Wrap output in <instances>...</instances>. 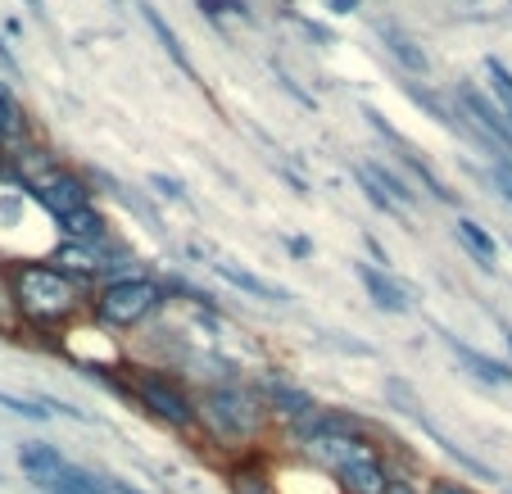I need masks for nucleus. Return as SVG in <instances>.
<instances>
[{"label":"nucleus","instance_id":"obj_1","mask_svg":"<svg viewBox=\"0 0 512 494\" xmlns=\"http://www.w3.org/2000/svg\"><path fill=\"white\" fill-rule=\"evenodd\" d=\"M87 286L78 277L59 272L55 263H19L10 268V309L28 327L55 331L87 309Z\"/></svg>","mask_w":512,"mask_h":494},{"label":"nucleus","instance_id":"obj_2","mask_svg":"<svg viewBox=\"0 0 512 494\" xmlns=\"http://www.w3.org/2000/svg\"><path fill=\"white\" fill-rule=\"evenodd\" d=\"M263 422L268 413H263L259 395L241 381H223V386L195 395V431H204L213 445H250L259 440Z\"/></svg>","mask_w":512,"mask_h":494},{"label":"nucleus","instance_id":"obj_3","mask_svg":"<svg viewBox=\"0 0 512 494\" xmlns=\"http://www.w3.org/2000/svg\"><path fill=\"white\" fill-rule=\"evenodd\" d=\"M168 300V286L155 277H109L100 286V295L91 300V318L105 331H132L141 322H150Z\"/></svg>","mask_w":512,"mask_h":494},{"label":"nucleus","instance_id":"obj_4","mask_svg":"<svg viewBox=\"0 0 512 494\" xmlns=\"http://www.w3.org/2000/svg\"><path fill=\"white\" fill-rule=\"evenodd\" d=\"M127 399L173 431H195V395L168 372L127 368Z\"/></svg>","mask_w":512,"mask_h":494},{"label":"nucleus","instance_id":"obj_5","mask_svg":"<svg viewBox=\"0 0 512 494\" xmlns=\"http://www.w3.org/2000/svg\"><path fill=\"white\" fill-rule=\"evenodd\" d=\"M19 467H23V476L37 481L46 494H100V476L78 463H68L55 445H23Z\"/></svg>","mask_w":512,"mask_h":494},{"label":"nucleus","instance_id":"obj_6","mask_svg":"<svg viewBox=\"0 0 512 494\" xmlns=\"http://www.w3.org/2000/svg\"><path fill=\"white\" fill-rule=\"evenodd\" d=\"M349 436H372V422H363L349 408H313L304 422L290 427V445L300 449V454L309 445H318V440H349Z\"/></svg>","mask_w":512,"mask_h":494},{"label":"nucleus","instance_id":"obj_7","mask_svg":"<svg viewBox=\"0 0 512 494\" xmlns=\"http://www.w3.org/2000/svg\"><path fill=\"white\" fill-rule=\"evenodd\" d=\"M250 390L259 395L263 413L277 417V422H286V427H295V422H304L313 408H322L318 399L309 395V390L295 386V381H286V377H259Z\"/></svg>","mask_w":512,"mask_h":494},{"label":"nucleus","instance_id":"obj_8","mask_svg":"<svg viewBox=\"0 0 512 494\" xmlns=\"http://www.w3.org/2000/svg\"><path fill=\"white\" fill-rule=\"evenodd\" d=\"M32 200H37L41 209L55 218V223H64L68 214L87 209L91 195H87V186H82L73 173H46V177H37V182H32Z\"/></svg>","mask_w":512,"mask_h":494},{"label":"nucleus","instance_id":"obj_9","mask_svg":"<svg viewBox=\"0 0 512 494\" xmlns=\"http://www.w3.org/2000/svg\"><path fill=\"white\" fill-rule=\"evenodd\" d=\"M458 105H463V114L472 118L476 132H481L494 150L512 155V127H508V118H503V109H494L476 87H458Z\"/></svg>","mask_w":512,"mask_h":494},{"label":"nucleus","instance_id":"obj_10","mask_svg":"<svg viewBox=\"0 0 512 494\" xmlns=\"http://www.w3.org/2000/svg\"><path fill=\"white\" fill-rule=\"evenodd\" d=\"M331 481H336L340 494H386L390 467H386V458H381V449H372V454L345 463L340 472H331Z\"/></svg>","mask_w":512,"mask_h":494},{"label":"nucleus","instance_id":"obj_11","mask_svg":"<svg viewBox=\"0 0 512 494\" xmlns=\"http://www.w3.org/2000/svg\"><path fill=\"white\" fill-rule=\"evenodd\" d=\"M354 277H358V286L368 291V300L377 304L381 313H408V309H413L408 291L399 286L395 277H390L386 268H377V263H354Z\"/></svg>","mask_w":512,"mask_h":494},{"label":"nucleus","instance_id":"obj_12","mask_svg":"<svg viewBox=\"0 0 512 494\" xmlns=\"http://www.w3.org/2000/svg\"><path fill=\"white\" fill-rule=\"evenodd\" d=\"M440 340H445V345H449V354H454V359L463 363V368L472 372L476 381H485V386H512V363L490 359L485 349H472V345H467V340L449 336V331H440Z\"/></svg>","mask_w":512,"mask_h":494},{"label":"nucleus","instance_id":"obj_13","mask_svg":"<svg viewBox=\"0 0 512 494\" xmlns=\"http://www.w3.org/2000/svg\"><path fill=\"white\" fill-rule=\"evenodd\" d=\"M213 272H218V277H223V281H232L236 291L254 295V300H268V304H290V295H286V291H281L277 281L259 277V272L241 268V263H232V259H223V263H213Z\"/></svg>","mask_w":512,"mask_h":494},{"label":"nucleus","instance_id":"obj_14","mask_svg":"<svg viewBox=\"0 0 512 494\" xmlns=\"http://www.w3.org/2000/svg\"><path fill=\"white\" fill-rule=\"evenodd\" d=\"M136 10H141L145 28H150V32H155V37H159V46H164V55L173 59L177 68H182L186 78H195V64H191V55H186V46H182V41H177V32L168 28V19H164V14H159L155 5H150V0H136Z\"/></svg>","mask_w":512,"mask_h":494},{"label":"nucleus","instance_id":"obj_15","mask_svg":"<svg viewBox=\"0 0 512 494\" xmlns=\"http://www.w3.org/2000/svg\"><path fill=\"white\" fill-rule=\"evenodd\" d=\"M417 427H422L426 436L435 440V449H445V454L454 458V463L463 467V472L481 476V481H499V476H494V467H485V463H481V458H476V454H467V449H458L454 440H449V436H445V431H440V427H431V422H426V417H417Z\"/></svg>","mask_w":512,"mask_h":494},{"label":"nucleus","instance_id":"obj_16","mask_svg":"<svg viewBox=\"0 0 512 494\" xmlns=\"http://www.w3.org/2000/svg\"><path fill=\"white\" fill-rule=\"evenodd\" d=\"M227 490H232V494H277V490H272V476L259 467V458L236 463L232 472H227Z\"/></svg>","mask_w":512,"mask_h":494},{"label":"nucleus","instance_id":"obj_17","mask_svg":"<svg viewBox=\"0 0 512 494\" xmlns=\"http://www.w3.org/2000/svg\"><path fill=\"white\" fill-rule=\"evenodd\" d=\"M458 241H463L467 250L476 254V263H481L485 272H494V254H499V245H494V236L485 232L481 223H472V218H458Z\"/></svg>","mask_w":512,"mask_h":494},{"label":"nucleus","instance_id":"obj_18","mask_svg":"<svg viewBox=\"0 0 512 494\" xmlns=\"http://www.w3.org/2000/svg\"><path fill=\"white\" fill-rule=\"evenodd\" d=\"M358 173L368 177V182L377 186V191L386 195L390 204H395V209H399V204H404V209H413V191H408V182H399V177L390 173V168H381V164H363Z\"/></svg>","mask_w":512,"mask_h":494},{"label":"nucleus","instance_id":"obj_19","mask_svg":"<svg viewBox=\"0 0 512 494\" xmlns=\"http://www.w3.org/2000/svg\"><path fill=\"white\" fill-rule=\"evenodd\" d=\"M381 37H386V46H390V55L399 59V64L408 68V73H431V59L422 55V50L413 46L408 37H399V32H390V28H381Z\"/></svg>","mask_w":512,"mask_h":494},{"label":"nucleus","instance_id":"obj_20","mask_svg":"<svg viewBox=\"0 0 512 494\" xmlns=\"http://www.w3.org/2000/svg\"><path fill=\"white\" fill-rule=\"evenodd\" d=\"M0 408H10V413L28 417V422H50V408L41 404V399H23V395H14V390H0Z\"/></svg>","mask_w":512,"mask_h":494},{"label":"nucleus","instance_id":"obj_21","mask_svg":"<svg viewBox=\"0 0 512 494\" xmlns=\"http://www.w3.org/2000/svg\"><path fill=\"white\" fill-rule=\"evenodd\" d=\"M386 399L390 404H395V413H408L417 422V417H422V404H417V395H413V386H404V381H395L390 377L386 381Z\"/></svg>","mask_w":512,"mask_h":494},{"label":"nucleus","instance_id":"obj_22","mask_svg":"<svg viewBox=\"0 0 512 494\" xmlns=\"http://www.w3.org/2000/svg\"><path fill=\"white\" fill-rule=\"evenodd\" d=\"M23 127V114H19V100L10 96V91L0 87V141H10L14 132Z\"/></svg>","mask_w":512,"mask_h":494},{"label":"nucleus","instance_id":"obj_23","mask_svg":"<svg viewBox=\"0 0 512 494\" xmlns=\"http://www.w3.org/2000/svg\"><path fill=\"white\" fill-rule=\"evenodd\" d=\"M485 73H490V82H494V96L503 100V114H512V73L499 59H485Z\"/></svg>","mask_w":512,"mask_h":494},{"label":"nucleus","instance_id":"obj_24","mask_svg":"<svg viewBox=\"0 0 512 494\" xmlns=\"http://www.w3.org/2000/svg\"><path fill=\"white\" fill-rule=\"evenodd\" d=\"M426 494H476L472 485H463V481H445V476H440V481H431V490Z\"/></svg>","mask_w":512,"mask_h":494},{"label":"nucleus","instance_id":"obj_25","mask_svg":"<svg viewBox=\"0 0 512 494\" xmlns=\"http://www.w3.org/2000/svg\"><path fill=\"white\" fill-rule=\"evenodd\" d=\"M150 186H159V191H164L168 200H186V191L173 182V177H159V173H155V177H150Z\"/></svg>","mask_w":512,"mask_h":494},{"label":"nucleus","instance_id":"obj_26","mask_svg":"<svg viewBox=\"0 0 512 494\" xmlns=\"http://www.w3.org/2000/svg\"><path fill=\"white\" fill-rule=\"evenodd\" d=\"M494 182H499L503 200H508V204H512V164H499V168H494Z\"/></svg>","mask_w":512,"mask_h":494},{"label":"nucleus","instance_id":"obj_27","mask_svg":"<svg viewBox=\"0 0 512 494\" xmlns=\"http://www.w3.org/2000/svg\"><path fill=\"white\" fill-rule=\"evenodd\" d=\"M286 250L295 254V259H309V254H313V245L304 241V236H286Z\"/></svg>","mask_w":512,"mask_h":494},{"label":"nucleus","instance_id":"obj_28","mask_svg":"<svg viewBox=\"0 0 512 494\" xmlns=\"http://www.w3.org/2000/svg\"><path fill=\"white\" fill-rule=\"evenodd\" d=\"M200 10L209 23H223V5H218V0H200Z\"/></svg>","mask_w":512,"mask_h":494},{"label":"nucleus","instance_id":"obj_29","mask_svg":"<svg viewBox=\"0 0 512 494\" xmlns=\"http://www.w3.org/2000/svg\"><path fill=\"white\" fill-rule=\"evenodd\" d=\"M218 5H223V10H232L236 19H254V14H250V5H245V0H218Z\"/></svg>","mask_w":512,"mask_h":494},{"label":"nucleus","instance_id":"obj_30","mask_svg":"<svg viewBox=\"0 0 512 494\" xmlns=\"http://www.w3.org/2000/svg\"><path fill=\"white\" fill-rule=\"evenodd\" d=\"M114 494H150V490H141V485H132V481H105Z\"/></svg>","mask_w":512,"mask_h":494},{"label":"nucleus","instance_id":"obj_31","mask_svg":"<svg viewBox=\"0 0 512 494\" xmlns=\"http://www.w3.org/2000/svg\"><path fill=\"white\" fill-rule=\"evenodd\" d=\"M386 494H417V490H413V485H408V481H404V476H390Z\"/></svg>","mask_w":512,"mask_h":494},{"label":"nucleus","instance_id":"obj_32","mask_svg":"<svg viewBox=\"0 0 512 494\" xmlns=\"http://www.w3.org/2000/svg\"><path fill=\"white\" fill-rule=\"evenodd\" d=\"M354 5H358V0H331V10H336V14H354Z\"/></svg>","mask_w":512,"mask_h":494},{"label":"nucleus","instance_id":"obj_33","mask_svg":"<svg viewBox=\"0 0 512 494\" xmlns=\"http://www.w3.org/2000/svg\"><path fill=\"white\" fill-rule=\"evenodd\" d=\"M28 10L37 14V19H46V0H28Z\"/></svg>","mask_w":512,"mask_h":494},{"label":"nucleus","instance_id":"obj_34","mask_svg":"<svg viewBox=\"0 0 512 494\" xmlns=\"http://www.w3.org/2000/svg\"><path fill=\"white\" fill-rule=\"evenodd\" d=\"M503 340H508V349H512V327H503Z\"/></svg>","mask_w":512,"mask_h":494},{"label":"nucleus","instance_id":"obj_35","mask_svg":"<svg viewBox=\"0 0 512 494\" xmlns=\"http://www.w3.org/2000/svg\"><path fill=\"white\" fill-rule=\"evenodd\" d=\"M503 118H508V127H512V114H503Z\"/></svg>","mask_w":512,"mask_h":494}]
</instances>
